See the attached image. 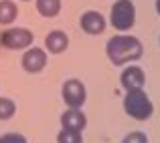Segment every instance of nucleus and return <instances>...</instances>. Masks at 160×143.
<instances>
[{"label": "nucleus", "mask_w": 160, "mask_h": 143, "mask_svg": "<svg viewBox=\"0 0 160 143\" xmlns=\"http://www.w3.org/2000/svg\"><path fill=\"white\" fill-rule=\"evenodd\" d=\"M106 54L113 67H124L134 61H140L144 54V47L132 35H118L108 40Z\"/></svg>", "instance_id": "nucleus-1"}, {"label": "nucleus", "mask_w": 160, "mask_h": 143, "mask_svg": "<svg viewBox=\"0 0 160 143\" xmlns=\"http://www.w3.org/2000/svg\"><path fill=\"white\" fill-rule=\"evenodd\" d=\"M124 111H126V115H130L136 121H146L152 117L154 105L144 89H134V91H126Z\"/></svg>", "instance_id": "nucleus-2"}, {"label": "nucleus", "mask_w": 160, "mask_h": 143, "mask_svg": "<svg viewBox=\"0 0 160 143\" xmlns=\"http://www.w3.org/2000/svg\"><path fill=\"white\" fill-rule=\"evenodd\" d=\"M109 22L120 32L130 30L136 22V6L132 0H116L109 12Z\"/></svg>", "instance_id": "nucleus-3"}, {"label": "nucleus", "mask_w": 160, "mask_h": 143, "mask_svg": "<svg viewBox=\"0 0 160 143\" xmlns=\"http://www.w3.org/2000/svg\"><path fill=\"white\" fill-rule=\"evenodd\" d=\"M35 40V35L32 30L28 28H22V26H10L2 32L0 36V44L8 50H22V48H28Z\"/></svg>", "instance_id": "nucleus-4"}, {"label": "nucleus", "mask_w": 160, "mask_h": 143, "mask_svg": "<svg viewBox=\"0 0 160 143\" xmlns=\"http://www.w3.org/2000/svg\"><path fill=\"white\" fill-rule=\"evenodd\" d=\"M61 97L65 101L67 107H77L81 109L87 101V91H85V85H83L79 79H69V81L63 83L61 87Z\"/></svg>", "instance_id": "nucleus-5"}, {"label": "nucleus", "mask_w": 160, "mask_h": 143, "mask_svg": "<svg viewBox=\"0 0 160 143\" xmlns=\"http://www.w3.org/2000/svg\"><path fill=\"white\" fill-rule=\"evenodd\" d=\"M47 62H49L47 50L41 48V47H28L27 50H24L22 58H20V65H22V69L27 71V73H31V75L41 73V71L47 67Z\"/></svg>", "instance_id": "nucleus-6"}, {"label": "nucleus", "mask_w": 160, "mask_h": 143, "mask_svg": "<svg viewBox=\"0 0 160 143\" xmlns=\"http://www.w3.org/2000/svg\"><path fill=\"white\" fill-rule=\"evenodd\" d=\"M144 83H146V75L144 69L138 65H130L122 71L120 75V85L124 87L126 91H134V89H144Z\"/></svg>", "instance_id": "nucleus-7"}, {"label": "nucleus", "mask_w": 160, "mask_h": 143, "mask_svg": "<svg viewBox=\"0 0 160 143\" xmlns=\"http://www.w3.org/2000/svg\"><path fill=\"white\" fill-rule=\"evenodd\" d=\"M79 24H81L83 32H87V35H91V36H98V35H102V32L106 30V18H103V14L98 12V10L83 12Z\"/></svg>", "instance_id": "nucleus-8"}, {"label": "nucleus", "mask_w": 160, "mask_h": 143, "mask_svg": "<svg viewBox=\"0 0 160 143\" xmlns=\"http://www.w3.org/2000/svg\"><path fill=\"white\" fill-rule=\"evenodd\" d=\"M61 127L63 129H73V131H81L87 127V117L81 109L77 107H69L67 111H63L61 115Z\"/></svg>", "instance_id": "nucleus-9"}, {"label": "nucleus", "mask_w": 160, "mask_h": 143, "mask_svg": "<svg viewBox=\"0 0 160 143\" xmlns=\"http://www.w3.org/2000/svg\"><path fill=\"white\" fill-rule=\"evenodd\" d=\"M45 48L51 54H61L69 48V36L63 30H51L45 36Z\"/></svg>", "instance_id": "nucleus-10"}, {"label": "nucleus", "mask_w": 160, "mask_h": 143, "mask_svg": "<svg viewBox=\"0 0 160 143\" xmlns=\"http://www.w3.org/2000/svg\"><path fill=\"white\" fill-rule=\"evenodd\" d=\"M18 18V6L12 0H0V24L2 26H10L14 20Z\"/></svg>", "instance_id": "nucleus-11"}, {"label": "nucleus", "mask_w": 160, "mask_h": 143, "mask_svg": "<svg viewBox=\"0 0 160 143\" xmlns=\"http://www.w3.org/2000/svg\"><path fill=\"white\" fill-rule=\"evenodd\" d=\"M37 10L45 18H55L61 12V0H37L35 2Z\"/></svg>", "instance_id": "nucleus-12"}, {"label": "nucleus", "mask_w": 160, "mask_h": 143, "mask_svg": "<svg viewBox=\"0 0 160 143\" xmlns=\"http://www.w3.org/2000/svg\"><path fill=\"white\" fill-rule=\"evenodd\" d=\"M16 115V103L8 97H0V121H8Z\"/></svg>", "instance_id": "nucleus-13"}, {"label": "nucleus", "mask_w": 160, "mask_h": 143, "mask_svg": "<svg viewBox=\"0 0 160 143\" xmlns=\"http://www.w3.org/2000/svg\"><path fill=\"white\" fill-rule=\"evenodd\" d=\"M57 143H83L81 131H73V129H63L57 135Z\"/></svg>", "instance_id": "nucleus-14"}, {"label": "nucleus", "mask_w": 160, "mask_h": 143, "mask_svg": "<svg viewBox=\"0 0 160 143\" xmlns=\"http://www.w3.org/2000/svg\"><path fill=\"white\" fill-rule=\"evenodd\" d=\"M122 143H148V135L144 131H132L122 139Z\"/></svg>", "instance_id": "nucleus-15"}, {"label": "nucleus", "mask_w": 160, "mask_h": 143, "mask_svg": "<svg viewBox=\"0 0 160 143\" xmlns=\"http://www.w3.org/2000/svg\"><path fill=\"white\" fill-rule=\"evenodd\" d=\"M0 143H28V141L20 133H4V135H0Z\"/></svg>", "instance_id": "nucleus-16"}, {"label": "nucleus", "mask_w": 160, "mask_h": 143, "mask_svg": "<svg viewBox=\"0 0 160 143\" xmlns=\"http://www.w3.org/2000/svg\"><path fill=\"white\" fill-rule=\"evenodd\" d=\"M156 12H158V16H160V0H156Z\"/></svg>", "instance_id": "nucleus-17"}, {"label": "nucleus", "mask_w": 160, "mask_h": 143, "mask_svg": "<svg viewBox=\"0 0 160 143\" xmlns=\"http://www.w3.org/2000/svg\"><path fill=\"white\" fill-rule=\"evenodd\" d=\"M22 2H28V0H22Z\"/></svg>", "instance_id": "nucleus-18"}]
</instances>
